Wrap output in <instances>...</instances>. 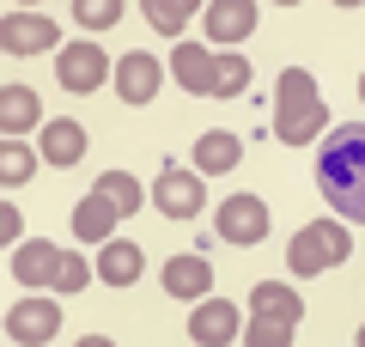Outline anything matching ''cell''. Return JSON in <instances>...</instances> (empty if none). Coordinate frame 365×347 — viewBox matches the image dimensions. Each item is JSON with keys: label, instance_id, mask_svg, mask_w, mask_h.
<instances>
[{"label": "cell", "instance_id": "1", "mask_svg": "<svg viewBox=\"0 0 365 347\" xmlns=\"http://www.w3.org/2000/svg\"><path fill=\"white\" fill-rule=\"evenodd\" d=\"M317 189L341 219L365 226V122L353 129H329L323 153H317Z\"/></svg>", "mask_w": 365, "mask_h": 347}, {"label": "cell", "instance_id": "2", "mask_svg": "<svg viewBox=\"0 0 365 347\" xmlns=\"http://www.w3.org/2000/svg\"><path fill=\"white\" fill-rule=\"evenodd\" d=\"M274 134L287 146H311L317 134H329V110H323V91L304 67H287L280 74V91H274Z\"/></svg>", "mask_w": 365, "mask_h": 347}, {"label": "cell", "instance_id": "3", "mask_svg": "<svg viewBox=\"0 0 365 347\" xmlns=\"http://www.w3.org/2000/svg\"><path fill=\"white\" fill-rule=\"evenodd\" d=\"M170 74H177V86L201 91V98H237V91L250 86V61L244 55H213L207 43H177L170 49Z\"/></svg>", "mask_w": 365, "mask_h": 347}, {"label": "cell", "instance_id": "4", "mask_svg": "<svg viewBox=\"0 0 365 347\" xmlns=\"http://www.w3.org/2000/svg\"><path fill=\"white\" fill-rule=\"evenodd\" d=\"M347 250H353L347 226H304L287 244V268L292 274H323V268H335V262H347Z\"/></svg>", "mask_w": 365, "mask_h": 347}, {"label": "cell", "instance_id": "5", "mask_svg": "<svg viewBox=\"0 0 365 347\" xmlns=\"http://www.w3.org/2000/svg\"><path fill=\"white\" fill-rule=\"evenodd\" d=\"M153 207L165 219H195L201 207H207V183L195 177V171H177V165H165V177L153 183Z\"/></svg>", "mask_w": 365, "mask_h": 347}, {"label": "cell", "instance_id": "6", "mask_svg": "<svg viewBox=\"0 0 365 347\" xmlns=\"http://www.w3.org/2000/svg\"><path fill=\"white\" fill-rule=\"evenodd\" d=\"M220 238L225 244H262V238H268V201H262V195H232V201H220Z\"/></svg>", "mask_w": 365, "mask_h": 347}, {"label": "cell", "instance_id": "7", "mask_svg": "<svg viewBox=\"0 0 365 347\" xmlns=\"http://www.w3.org/2000/svg\"><path fill=\"white\" fill-rule=\"evenodd\" d=\"M55 329H61V311H55L49 298H25V305L6 311V335H13L19 347H43V341H55Z\"/></svg>", "mask_w": 365, "mask_h": 347}, {"label": "cell", "instance_id": "8", "mask_svg": "<svg viewBox=\"0 0 365 347\" xmlns=\"http://www.w3.org/2000/svg\"><path fill=\"white\" fill-rule=\"evenodd\" d=\"M61 79L67 91H98L110 79V55L98 49V43H73V49H61Z\"/></svg>", "mask_w": 365, "mask_h": 347}, {"label": "cell", "instance_id": "9", "mask_svg": "<svg viewBox=\"0 0 365 347\" xmlns=\"http://www.w3.org/2000/svg\"><path fill=\"white\" fill-rule=\"evenodd\" d=\"M201 25H207L213 43H244L262 25V13H256V0H213L207 13H201Z\"/></svg>", "mask_w": 365, "mask_h": 347}, {"label": "cell", "instance_id": "10", "mask_svg": "<svg viewBox=\"0 0 365 347\" xmlns=\"http://www.w3.org/2000/svg\"><path fill=\"white\" fill-rule=\"evenodd\" d=\"M158 86H165V67H158L146 49L122 55V67H116V91H122V104H153Z\"/></svg>", "mask_w": 365, "mask_h": 347}, {"label": "cell", "instance_id": "11", "mask_svg": "<svg viewBox=\"0 0 365 347\" xmlns=\"http://www.w3.org/2000/svg\"><path fill=\"white\" fill-rule=\"evenodd\" d=\"M0 43H6L13 55H43V49H55V25L43 13H6Z\"/></svg>", "mask_w": 365, "mask_h": 347}, {"label": "cell", "instance_id": "12", "mask_svg": "<svg viewBox=\"0 0 365 347\" xmlns=\"http://www.w3.org/2000/svg\"><path fill=\"white\" fill-rule=\"evenodd\" d=\"M61 256H67V250H55V244H43V238H31V244L13 250V274H19L25 286H55Z\"/></svg>", "mask_w": 365, "mask_h": 347}, {"label": "cell", "instance_id": "13", "mask_svg": "<svg viewBox=\"0 0 365 347\" xmlns=\"http://www.w3.org/2000/svg\"><path fill=\"white\" fill-rule=\"evenodd\" d=\"M189 335H195L201 347H225L237 335V311L225 305V298H201L195 317H189Z\"/></svg>", "mask_w": 365, "mask_h": 347}, {"label": "cell", "instance_id": "14", "mask_svg": "<svg viewBox=\"0 0 365 347\" xmlns=\"http://www.w3.org/2000/svg\"><path fill=\"white\" fill-rule=\"evenodd\" d=\"M158 281H165V293H170V298H207V286H213V268H207L201 256H170Z\"/></svg>", "mask_w": 365, "mask_h": 347}, {"label": "cell", "instance_id": "15", "mask_svg": "<svg viewBox=\"0 0 365 347\" xmlns=\"http://www.w3.org/2000/svg\"><path fill=\"white\" fill-rule=\"evenodd\" d=\"M110 226H122V213H116L98 189H91L86 201L73 207V238H86V244H110Z\"/></svg>", "mask_w": 365, "mask_h": 347}, {"label": "cell", "instance_id": "16", "mask_svg": "<svg viewBox=\"0 0 365 347\" xmlns=\"http://www.w3.org/2000/svg\"><path fill=\"white\" fill-rule=\"evenodd\" d=\"M37 116H43V104H37L31 86H6L0 91V129H6V141H19L25 129H37Z\"/></svg>", "mask_w": 365, "mask_h": 347}, {"label": "cell", "instance_id": "17", "mask_svg": "<svg viewBox=\"0 0 365 347\" xmlns=\"http://www.w3.org/2000/svg\"><path fill=\"white\" fill-rule=\"evenodd\" d=\"M43 159H49V165H79V159H86V129H79L73 116H61V122L43 129Z\"/></svg>", "mask_w": 365, "mask_h": 347}, {"label": "cell", "instance_id": "18", "mask_svg": "<svg viewBox=\"0 0 365 347\" xmlns=\"http://www.w3.org/2000/svg\"><path fill=\"white\" fill-rule=\"evenodd\" d=\"M250 311H256V317H274V323H304L299 293H292V286H280V281H262L256 293H250Z\"/></svg>", "mask_w": 365, "mask_h": 347}, {"label": "cell", "instance_id": "19", "mask_svg": "<svg viewBox=\"0 0 365 347\" xmlns=\"http://www.w3.org/2000/svg\"><path fill=\"white\" fill-rule=\"evenodd\" d=\"M237 159H244L237 134H201L195 141V171L201 177H225V171H237Z\"/></svg>", "mask_w": 365, "mask_h": 347}, {"label": "cell", "instance_id": "20", "mask_svg": "<svg viewBox=\"0 0 365 347\" xmlns=\"http://www.w3.org/2000/svg\"><path fill=\"white\" fill-rule=\"evenodd\" d=\"M98 274H104L110 286H128L134 274H140V244H128V238H110L104 256H98Z\"/></svg>", "mask_w": 365, "mask_h": 347}, {"label": "cell", "instance_id": "21", "mask_svg": "<svg viewBox=\"0 0 365 347\" xmlns=\"http://www.w3.org/2000/svg\"><path fill=\"white\" fill-rule=\"evenodd\" d=\"M98 195H104V201L116 207L122 219H128L134 207L146 201V195H140V183H134V177H122V171H104V177H98Z\"/></svg>", "mask_w": 365, "mask_h": 347}, {"label": "cell", "instance_id": "22", "mask_svg": "<svg viewBox=\"0 0 365 347\" xmlns=\"http://www.w3.org/2000/svg\"><path fill=\"white\" fill-rule=\"evenodd\" d=\"M140 13H146V25H153V31H165V37H170V31H182L189 19H195V6H189V0H146Z\"/></svg>", "mask_w": 365, "mask_h": 347}, {"label": "cell", "instance_id": "23", "mask_svg": "<svg viewBox=\"0 0 365 347\" xmlns=\"http://www.w3.org/2000/svg\"><path fill=\"white\" fill-rule=\"evenodd\" d=\"M31 171H37V153H31L25 141H6V146H0V183H25Z\"/></svg>", "mask_w": 365, "mask_h": 347}, {"label": "cell", "instance_id": "24", "mask_svg": "<svg viewBox=\"0 0 365 347\" xmlns=\"http://www.w3.org/2000/svg\"><path fill=\"white\" fill-rule=\"evenodd\" d=\"M292 329H299V323H274V317H256L244 329V341H256V347H287L292 341Z\"/></svg>", "mask_w": 365, "mask_h": 347}, {"label": "cell", "instance_id": "25", "mask_svg": "<svg viewBox=\"0 0 365 347\" xmlns=\"http://www.w3.org/2000/svg\"><path fill=\"white\" fill-rule=\"evenodd\" d=\"M86 281H91V268L73 256V250H67V256H61V274H55V293H79Z\"/></svg>", "mask_w": 365, "mask_h": 347}, {"label": "cell", "instance_id": "26", "mask_svg": "<svg viewBox=\"0 0 365 347\" xmlns=\"http://www.w3.org/2000/svg\"><path fill=\"white\" fill-rule=\"evenodd\" d=\"M122 19V6H110V0H86V6H79V25L86 31H104V25H116Z\"/></svg>", "mask_w": 365, "mask_h": 347}, {"label": "cell", "instance_id": "27", "mask_svg": "<svg viewBox=\"0 0 365 347\" xmlns=\"http://www.w3.org/2000/svg\"><path fill=\"white\" fill-rule=\"evenodd\" d=\"M19 231H25V219H19V207H0V238H6V244H19Z\"/></svg>", "mask_w": 365, "mask_h": 347}, {"label": "cell", "instance_id": "28", "mask_svg": "<svg viewBox=\"0 0 365 347\" xmlns=\"http://www.w3.org/2000/svg\"><path fill=\"white\" fill-rule=\"evenodd\" d=\"M359 98H365V79H359Z\"/></svg>", "mask_w": 365, "mask_h": 347}, {"label": "cell", "instance_id": "29", "mask_svg": "<svg viewBox=\"0 0 365 347\" xmlns=\"http://www.w3.org/2000/svg\"><path fill=\"white\" fill-rule=\"evenodd\" d=\"M359 347H365V329H359Z\"/></svg>", "mask_w": 365, "mask_h": 347}]
</instances>
